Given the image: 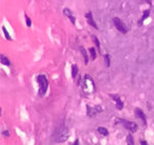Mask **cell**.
<instances>
[{
    "label": "cell",
    "mask_w": 154,
    "mask_h": 145,
    "mask_svg": "<svg viewBox=\"0 0 154 145\" xmlns=\"http://www.w3.org/2000/svg\"><path fill=\"white\" fill-rule=\"evenodd\" d=\"M63 14L69 19V20H70V22H71L72 24H73V25H75L76 19H75V17L73 16V13H72L70 9H69V8H64L63 9Z\"/></svg>",
    "instance_id": "cell-6"
},
{
    "label": "cell",
    "mask_w": 154,
    "mask_h": 145,
    "mask_svg": "<svg viewBox=\"0 0 154 145\" xmlns=\"http://www.w3.org/2000/svg\"><path fill=\"white\" fill-rule=\"evenodd\" d=\"M141 143L145 145V144H147V142H146V141H141Z\"/></svg>",
    "instance_id": "cell-20"
},
{
    "label": "cell",
    "mask_w": 154,
    "mask_h": 145,
    "mask_svg": "<svg viewBox=\"0 0 154 145\" xmlns=\"http://www.w3.org/2000/svg\"><path fill=\"white\" fill-rule=\"evenodd\" d=\"M90 57H91V60H96L97 58V53H96V50L93 47H90Z\"/></svg>",
    "instance_id": "cell-12"
},
{
    "label": "cell",
    "mask_w": 154,
    "mask_h": 145,
    "mask_svg": "<svg viewBox=\"0 0 154 145\" xmlns=\"http://www.w3.org/2000/svg\"><path fill=\"white\" fill-rule=\"evenodd\" d=\"M91 37H93V41H95L96 45H97L98 48H99V47H100V41H99V40H98V38L96 37L95 35H93V36H91Z\"/></svg>",
    "instance_id": "cell-18"
},
{
    "label": "cell",
    "mask_w": 154,
    "mask_h": 145,
    "mask_svg": "<svg viewBox=\"0 0 154 145\" xmlns=\"http://www.w3.org/2000/svg\"><path fill=\"white\" fill-rule=\"evenodd\" d=\"M2 135H4V136H5V137H8V136H9V132L4 131L3 133H2Z\"/></svg>",
    "instance_id": "cell-19"
},
{
    "label": "cell",
    "mask_w": 154,
    "mask_h": 145,
    "mask_svg": "<svg viewBox=\"0 0 154 145\" xmlns=\"http://www.w3.org/2000/svg\"><path fill=\"white\" fill-rule=\"evenodd\" d=\"M2 31H3V33H4V35H5V38L6 39H8V40H11V37H10V35H9V33L6 31V29L5 27H2Z\"/></svg>",
    "instance_id": "cell-13"
},
{
    "label": "cell",
    "mask_w": 154,
    "mask_h": 145,
    "mask_svg": "<svg viewBox=\"0 0 154 145\" xmlns=\"http://www.w3.org/2000/svg\"><path fill=\"white\" fill-rule=\"evenodd\" d=\"M0 60H1V63L3 65H6V66H9L10 65V61L7 57H5L4 55H0Z\"/></svg>",
    "instance_id": "cell-8"
},
{
    "label": "cell",
    "mask_w": 154,
    "mask_h": 145,
    "mask_svg": "<svg viewBox=\"0 0 154 145\" xmlns=\"http://www.w3.org/2000/svg\"><path fill=\"white\" fill-rule=\"evenodd\" d=\"M97 131L100 133L101 135H103V136H108V135H109V132H108V130L106 129V128L99 127L98 129H97Z\"/></svg>",
    "instance_id": "cell-9"
},
{
    "label": "cell",
    "mask_w": 154,
    "mask_h": 145,
    "mask_svg": "<svg viewBox=\"0 0 154 145\" xmlns=\"http://www.w3.org/2000/svg\"><path fill=\"white\" fill-rule=\"evenodd\" d=\"M25 18H26V23H27V27H31L32 23H31V19L29 18L27 14H25Z\"/></svg>",
    "instance_id": "cell-17"
},
{
    "label": "cell",
    "mask_w": 154,
    "mask_h": 145,
    "mask_svg": "<svg viewBox=\"0 0 154 145\" xmlns=\"http://www.w3.org/2000/svg\"><path fill=\"white\" fill-rule=\"evenodd\" d=\"M80 50H81V53H82V56H83V58H84V63H85V64L87 65L88 64V56H87V53H86L85 48H84L83 47H80Z\"/></svg>",
    "instance_id": "cell-10"
},
{
    "label": "cell",
    "mask_w": 154,
    "mask_h": 145,
    "mask_svg": "<svg viewBox=\"0 0 154 145\" xmlns=\"http://www.w3.org/2000/svg\"><path fill=\"white\" fill-rule=\"evenodd\" d=\"M148 16H149V11H144V16L142 17V19H141V20H140V23H139V24H140V25H142V23H143V22H144V20H145V19L147 18Z\"/></svg>",
    "instance_id": "cell-14"
},
{
    "label": "cell",
    "mask_w": 154,
    "mask_h": 145,
    "mask_svg": "<svg viewBox=\"0 0 154 145\" xmlns=\"http://www.w3.org/2000/svg\"><path fill=\"white\" fill-rule=\"evenodd\" d=\"M113 24H114L115 28H116L119 32H121L122 34H126V33H127V28H126V24L120 20L119 18H114V19H113Z\"/></svg>",
    "instance_id": "cell-2"
},
{
    "label": "cell",
    "mask_w": 154,
    "mask_h": 145,
    "mask_svg": "<svg viewBox=\"0 0 154 145\" xmlns=\"http://www.w3.org/2000/svg\"><path fill=\"white\" fill-rule=\"evenodd\" d=\"M85 18H86V20H87V24H88V25L91 26V27H93L95 29H97V30H98V25L96 24V22L93 21V14H91V11H88V13H86Z\"/></svg>",
    "instance_id": "cell-4"
},
{
    "label": "cell",
    "mask_w": 154,
    "mask_h": 145,
    "mask_svg": "<svg viewBox=\"0 0 154 145\" xmlns=\"http://www.w3.org/2000/svg\"><path fill=\"white\" fill-rule=\"evenodd\" d=\"M105 63H106V66L107 67L110 66V56L108 54L105 56Z\"/></svg>",
    "instance_id": "cell-15"
},
{
    "label": "cell",
    "mask_w": 154,
    "mask_h": 145,
    "mask_svg": "<svg viewBox=\"0 0 154 145\" xmlns=\"http://www.w3.org/2000/svg\"><path fill=\"white\" fill-rule=\"evenodd\" d=\"M37 81L38 83H39V92H38V95H39V97H43L46 94L47 89H49V80H47L45 75H38Z\"/></svg>",
    "instance_id": "cell-1"
},
{
    "label": "cell",
    "mask_w": 154,
    "mask_h": 145,
    "mask_svg": "<svg viewBox=\"0 0 154 145\" xmlns=\"http://www.w3.org/2000/svg\"><path fill=\"white\" fill-rule=\"evenodd\" d=\"M110 97L113 99V100L116 102V108L117 109H122L123 108V102L120 100V97L118 95H114V94H110Z\"/></svg>",
    "instance_id": "cell-5"
},
{
    "label": "cell",
    "mask_w": 154,
    "mask_h": 145,
    "mask_svg": "<svg viewBox=\"0 0 154 145\" xmlns=\"http://www.w3.org/2000/svg\"><path fill=\"white\" fill-rule=\"evenodd\" d=\"M135 111H136L137 116L143 120L144 125H147V118H146V115H145V113H144V111L142 110L141 108H136V110H135Z\"/></svg>",
    "instance_id": "cell-7"
},
{
    "label": "cell",
    "mask_w": 154,
    "mask_h": 145,
    "mask_svg": "<svg viewBox=\"0 0 154 145\" xmlns=\"http://www.w3.org/2000/svg\"><path fill=\"white\" fill-rule=\"evenodd\" d=\"M126 142H127L129 144H134V143H135V142H134V139H133V136H132V135H129V136H127Z\"/></svg>",
    "instance_id": "cell-16"
},
{
    "label": "cell",
    "mask_w": 154,
    "mask_h": 145,
    "mask_svg": "<svg viewBox=\"0 0 154 145\" xmlns=\"http://www.w3.org/2000/svg\"><path fill=\"white\" fill-rule=\"evenodd\" d=\"M119 122L126 130L131 131V133H136L137 131H138V125H137L136 122H127V120H124V119H119Z\"/></svg>",
    "instance_id": "cell-3"
},
{
    "label": "cell",
    "mask_w": 154,
    "mask_h": 145,
    "mask_svg": "<svg viewBox=\"0 0 154 145\" xmlns=\"http://www.w3.org/2000/svg\"><path fill=\"white\" fill-rule=\"evenodd\" d=\"M77 73H78V67L75 64L72 65V76H73V78H75Z\"/></svg>",
    "instance_id": "cell-11"
}]
</instances>
